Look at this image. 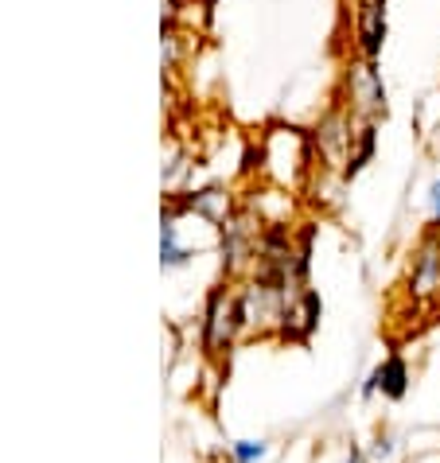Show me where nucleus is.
I'll return each mask as SVG.
<instances>
[{
  "label": "nucleus",
  "instance_id": "obj_1",
  "mask_svg": "<svg viewBox=\"0 0 440 463\" xmlns=\"http://www.w3.org/2000/svg\"><path fill=\"white\" fill-rule=\"evenodd\" d=\"M409 296L421 307H436L440 304V230H429V234L421 238L417 253H413Z\"/></svg>",
  "mask_w": 440,
  "mask_h": 463
},
{
  "label": "nucleus",
  "instance_id": "obj_2",
  "mask_svg": "<svg viewBox=\"0 0 440 463\" xmlns=\"http://www.w3.org/2000/svg\"><path fill=\"white\" fill-rule=\"evenodd\" d=\"M242 331L238 296H226V288H215L206 296V319H203V346L211 354H223L234 335Z\"/></svg>",
  "mask_w": 440,
  "mask_h": 463
},
{
  "label": "nucleus",
  "instance_id": "obj_3",
  "mask_svg": "<svg viewBox=\"0 0 440 463\" xmlns=\"http://www.w3.org/2000/svg\"><path fill=\"white\" fill-rule=\"evenodd\" d=\"M316 327H320V296L312 288L289 296V304H284V319H281V335L292 339V343H308Z\"/></svg>",
  "mask_w": 440,
  "mask_h": 463
},
{
  "label": "nucleus",
  "instance_id": "obj_4",
  "mask_svg": "<svg viewBox=\"0 0 440 463\" xmlns=\"http://www.w3.org/2000/svg\"><path fill=\"white\" fill-rule=\"evenodd\" d=\"M355 35H359V51L374 62L382 55L386 43V0H362L359 5V20H355Z\"/></svg>",
  "mask_w": 440,
  "mask_h": 463
},
{
  "label": "nucleus",
  "instance_id": "obj_5",
  "mask_svg": "<svg viewBox=\"0 0 440 463\" xmlns=\"http://www.w3.org/2000/svg\"><path fill=\"white\" fill-rule=\"evenodd\" d=\"M374 390H382L390 402H401L406 390H409V366H406V358H401V354L386 358V363L367 378V385H362V397H370Z\"/></svg>",
  "mask_w": 440,
  "mask_h": 463
},
{
  "label": "nucleus",
  "instance_id": "obj_6",
  "mask_svg": "<svg viewBox=\"0 0 440 463\" xmlns=\"http://www.w3.org/2000/svg\"><path fill=\"white\" fill-rule=\"evenodd\" d=\"M374 145H378V128H374V125H362V128H359L355 148H351V156H347V168H343V175H347V179L359 175V172L370 164V156H374Z\"/></svg>",
  "mask_w": 440,
  "mask_h": 463
},
{
  "label": "nucleus",
  "instance_id": "obj_7",
  "mask_svg": "<svg viewBox=\"0 0 440 463\" xmlns=\"http://www.w3.org/2000/svg\"><path fill=\"white\" fill-rule=\"evenodd\" d=\"M265 452H269L265 440H234V444H230V459H234V463H257Z\"/></svg>",
  "mask_w": 440,
  "mask_h": 463
},
{
  "label": "nucleus",
  "instance_id": "obj_8",
  "mask_svg": "<svg viewBox=\"0 0 440 463\" xmlns=\"http://www.w3.org/2000/svg\"><path fill=\"white\" fill-rule=\"evenodd\" d=\"M160 253H164V265H179V261H184V250H179V241H176V222H172V218H167V222H164V238H160Z\"/></svg>",
  "mask_w": 440,
  "mask_h": 463
},
{
  "label": "nucleus",
  "instance_id": "obj_9",
  "mask_svg": "<svg viewBox=\"0 0 440 463\" xmlns=\"http://www.w3.org/2000/svg\"><path fill=\"white\" fill-rule=\"evenodd\" d=\"M429 207H433V226L440 230V179H433L429 187Z\"/></svg>",
  "mask_w": 440,
  "mask_h": 463
},
{
  "label": "nucleus",
  "instance_id": "obj_10",
  "mask_svg": "<svg viewBox=\"0 0 440 463\" xmlns=\"http://www.w3.org/2000/svg\"><path fill=\"white\" fill-rule=\"evenodd\" d=\"M390 452H394L390 436H378V444H374V456H378V459H386V456H390Z\"/></svg>",
  "mask_w": 440,
  "mask_h": 463
},
{
  "label": "nucleus",
  "instance_id": "obj_11",
  "mask_svg": "<svg viewBox=\"0 0 440 463\" xmlns=\"http://www.w3.org/2000/svg\"><path fill=\"white\" fill-rule=\"evenodd\" d=\"M347 463H367V456H362L359 448H351V452H347Z\"/></svg>",
  "mask_w": 440,
  "mask_h": 463
}]
</instances>
